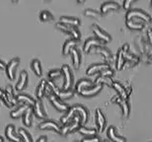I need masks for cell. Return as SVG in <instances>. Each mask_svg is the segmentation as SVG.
<instances>
[{
	"mask_svg": "<svg viewBox=\"0 0 152 142\" xmlns=\"http://www.w3.org/2000/svg\"><path fill=\"white\" fill-rule=\"evenodd\" d=\"M146 35H147V39L149 41V43L152 44V28H148L146 31Z\"/></svg>",
	"mask_w": 152,
	"mask_h": 142,
	"instance_id": "45",
	"label": "cell"
},
{
	"mask_svg": "<svg viewBox=\"0 0 152 142\" xmlns=\"http://www.w3.org/2000/svg\"><path fill=\"white\" fill-rule=\"evenodd\" d=\"M78 131L80 132L81 134L85 135V136H93V135H96L97 134V128H94V127H87V126H84L83 125H81L79 126L78 128Z\"/></svg>",
	"mask_w": 152,
	"mask_h": 142,
	"instance_id": "31",
	"label": "cell"
},
{
	"mask_svg": "<svg viewBox=\"0 0 152 142\" xmlns=\"http://www.w3.org/2000/svg\"><path fill=\"white\" fill-rule=\"evenodd\" d=\"M39 18H41V20L42 21H48V20L53 19V15L50 11L42 10L41 11V13H39Z\"/></svg>",
	"mask_w": 152,
	"mask_h": 142,
	"instance_id": "38",
	"label": "cell"
},
{
	"mask_svg": "<svg viewBox=\"0 0 152 142\" xmlns=\"http://www.w3.org/2000/svg\"><path fill=\"white\" fill-rule=\"evenodd\" d=\"M18 133H19L21 140L23 142H33V137L32 135L30 134V132L27 130L26 128L24 127H20L18 129Z\"/></svg>",
	"mask_w": 152,
	"mask_h": 142,
	"instance_id": "32",
	"label": "cell"
},
{
	"mask_svg": "<svg viewBox=\"0 0 152 142\" xmlns=\"http://www.w3.org/2000/svg\"><path fill=\"white\" fill-rule=\"evenodd\" d=\"M0 99L4 102V104L6 106H8V107H12V104H11L10 100H9V98H8L7 94H6V91L1 89V88H0Z\"/></svg>",
	"mask_w": 152,
	"mask_h": 142,
	"instance_id": "40",
	"label": "cell"
},
{
	"mask_svg": "<svg viewBox=\"0 0 152 142\" xmlns=\"http://www.w3.org/2000/svg\"><path fill=\"white\" fill-rule=\"evenodd\" d=\"M101 44H102V41H100L98 38H96V37H89L86 41L84 42L83 50H84V51H89L91 48L94 47L101 46Z\"/></svg>",
	"mask_w": 152,
	"mask_h": 142,
	"instance_id": "18",
	"label": "cell"
},
{
	"mask_svg": "<svg viewBox=\"0 0 152 142\" xmlns=\"http://www.w3.org/2000/svg\"><path fill=\"white\" fill-rule=\"evenodd\" d=\"M112 86L114 87V89L118 93V95L121 96V99L127 100V98H129V93H127L126 87H124L120 81L113 80L112 81Z\"/></svg>",
	"mask_w": 152,
	"mask_h": 142,
	"instance_id": "17",
	"label": "cell"
},
{
	"mask_svg": "<svg viewBox=\"0 0 152 142\" xmlns=\"http://www.w3.org/2000/svg\"><path fill=\"white\" fill-rule=\"evenodd\" d=\"M31 66L33 71L35 72V74L37 76H41L42 74V63L39 61V58H34L31 62Z\"/></svg>",
	"mask_w": 152,
	"mask_h": 142,
	"instance_id": "33",
	"label": "cell"
},
{
	"mask_svg": "<svg viewBox=\"0 0 152 142\" xmlns=\"http://www.w3.org/2000/svg\"><path fill=\"white\" fill-rule=\"evenodd\" d=\"M102 142H111L110 140H108V139H105V140H103Z\"/></svg>",
	"mask_w": 152,
	"mask_h": 142,
	"instance_id": "49",
	"label": "cell"
},
{
	"mask_svg": "<svg viewBox=\"0 0 152 142\" xmlns=\"http://www.w3.org/2000/svg\"><path fill=\"white\" fill-rule=\"evenodd\" d=\"M84 14L87 15V16H93V17H100L102 15V13L99 10H96V9H93V8L85 9Z\"/></svg>",
	"mask_w": 152,
	"mask_h": 142,
	"instance_id": "39",
	"label": "cell"
},
{
	"mask_svg": "<svg viewBox=\"0 0 152 142\" xmlns=\"http://www.w3.org/2000/svg\"><path fill=\"white\" fill-rule=\"evenodd\" d=\"M5 135L9 140H11L13 142H20L21 141L20 135L16 131L15 125H12V123H9V125L5 127Z\"/></svg>",
	"mask_w": 152,
	"mask_h": 142,
	"instance_id": "9",
	"label": "cell"
},
{
	"mask_svg": "<svg viewBox=\"0 0 152 142\" xmlns=\"http://www.w3.org/2000/svg\"><path fill=\"white\" fill-rule=\"evenodd\" d=\"M132 3H133L132 0H126V1L123 3V7L124 9H127V10H129V9H130V5H132Z\"/></svg>",
	"mask_w": 152,
	"mask_h": 142,
	"instance_id": "44",
	"label": "cell"
},
{
	"mask_svg": "<svg viewBox=\"0 0 152 142\" xmlns=\"http://www.w3.org/2000/svg\"><path fill=\"white\" fill-rule=\"evenodd\" d=\"M77 44H78V41L75 40V39H73L72 37L67 39L62 46V53L63 54H68L72 50V48L77 46Z\"/></svg>",
	"mask_w": 152,
	"mask_h": 142,
	"instance_id": "21",
	"label": "cell"
},
{
	"mask_svg": "<svg viewBox=\"0 0 152 142\" xmlns=\"http://www.w3.org/2000/svg\"><path fill=\"white\" fill-rule=\"evenodd\" d=\"M140 19L142 20L143 22L145 23H149L151 21V16L147 12H145L141 9H138V8H130L129 10H127L126 12V20L129 19Z\"/></svg>",
	"mask_w": 152,
	"mask_h": 142,
	"instance_id": "3",
	"label": "cell"
},
{
	"mask_svg": "<svg viewBox=\"0 0 152 142\" xmlns=\"http://www.w3.org/2000/svg\"><path fill=\"white\" fill-rule=\"evenodd\" d=\"M61 70H62V75L64 77V83H63V90H68L71 89L72 85H73L74 82V77H73V73H72V70L70 68V66L68 64H62L61 66Z\"/></svg>",
	"mask_w": 152,
	"mask_h": 142,
	"instance_id": "4",
	"label": "cell"
},
{
	"mask_svg": "<svg viewBox=\"0 0 152 142\" xmlns=\"http://www.w3.org/2000/svg\"><path fill=\"white\" fill-rule=\"evenodd\" d=\"M74 142H79V141H74ZM80 142H81V141H80Z\"/></svg>",
	"mask_w": 152,
	"mask_h": 142,
	"instance_id": "51",
	"label": "cell"
},
{
	"mask_svg": "<svg viewBox=\"0 0 152 142\" xmlns=\"http://www.w3.org/2000/svg\"><path fill=\"white\" fill-rule=\"evenodd\" d=\"M124 61H126V55L123 52L121 48H120L117 52V57H115V67H117L118 70H121L123 68Z\"/></svg>",
	"mask_w": 152,
	"mask_h": 142,
	"instance_id": "29",
	"label": "cell"
},
{
	"mask_svg": "<svg viewBox=\"0 0 152 142\" xmlns=\"http://www.w3.org/2000/svg\"><path fill=\"white\" fill-rule=\"evenodd\" d=\"M95 117H96V125H97V130L102 131L106 126V117L102 110L97 109L95 111Z\"/></svg>",
	"mask_w": 152,
	"mask_h": 142,
	"instance_id": "15",
	"label": "cell"
},
{
	"mask_svg": "<svg viewBox=\"0 0 152 142\" xmlns=\"http://www.w3.org/2000/svg\"><path fill=\"white\" fill-rule=\"evenodd\" d=\"M100 75L111 78L114 75V71H113V69H111L110 67H109V68H106V69H104V70H102L101 72H100Z\"/></svg>",
	"mask_w": 152,
	"mask_h": 142,
	"instance_id": "42",
	"label": "cell"
},
{
	"mask_svg": "<svg viewBox=\"0 0 152 142\" xmlns=\"http://www.w3.org/2000/svg\"><path fill=\"white\" fill-rule=\"evenodd\" d=\"M126 26L129 27V28L132 29V30H141L143 29L144 27V23L142 20L140 19H135V18H133V19H129L126 20Z\"/></svg>",
	"mask_w": 152,
	"mask_h": 142,
	"instance_id": "24",
	"label": "cell"
},
{
	"mask_svg": "<svg viewBox=\"0 0 152 142\" xmlns=\"http://www.w3.org/2000/svg\"><path fill=\"white\" fill-rule=\"evenodd\" d=\"M39 128L41 129H54L57 132H60L61 129V125L60 123L53 119H45L39 125Z\"/></svg>",
	"mask_w": 152,
	"mask_h": 142,
	"instance_id": "10",
	"label": "cell"
},
{
	"mask_svg": "<svg viewBox=\"0 0 152 142\" xmlns=\"http://www.w3.org/2000/svg\"><path fill=\"white\" fill-rule=\"evenodd\" d=\"M33 108L32 107H29L27 110L25 111V113L23 114V122L24 125L30 126L32 125V116H33Z\"/></svg>",
	"mask_w": 152,
	"mask_h": 142,
	"instance_id": "34",
	"label": "cell"
},
{
	"mask_svg": "<svg viewBox=\"0 0 152 142\" xmlns=\"http://www.w3.org/2000/svg\"><path fill=\"white\" fill-rule=\"evenodd\" d=\"M48 99H50V103L56 110L58 111H68V109L70 108L68 106L67 103H65L62 99H60L59 97H57L56 94H53V92H48Z\"/></svg>",
	"mask_w": 152,
	"mask_h": 142,
	"instance_id": "5",
	"label": "cell"
},
{
	"mask_svg": "<svg viewBox=\"0 0 152 142\" xmlns=\"http://www.w3.org/2000/svg\"><path fill=\"white\" fill-rule=\"evenodd\" d=\"M29 107H31V106L26 105V104H21V105L18 106V107L15 108L13 111H10V116L12 117H14V119H16V117H19L21 116H23V114L25 113V111Z\"/></svg>",
	"mask_w": 152,
	"mask_h": 142,
	"instance_id": "26",
	"label": "cell"
},
{
	"mask_svg": "<svg viewBox=\"0 0 152 142\" xmlns=\"http://www.w3.org/2000/svg\"><path fill=\"white\" fill-rule=\"evenodd\" d=\"M5 91H6V94H7L9 100H10V102H11L12 106L16 105L17 103H18V101H17L16 94H15V90H14V88H13V86H12L11 84H8V85L6 86Z\"/></svg>",
	"mask_w": 152,
	"mask_h": 142,
	"instance_id": "30",
	"label": "cell"
},
{
	"mask_svg": "<svg viewBox=\"0 0 152 142\" xmlns=\"http://www.w3.org/2000/svg\"><path fill=\"white\" fill-rule=\"evenodd\" d=\"M59 22L66 24V25H69V26L77 27L79 24H80V19L77 17H73V16H61L59 18Z\"/></svg>",
	"mask_w": 152,
	"mask_h": 142,
	"instance_id": "25",
	"label": "cell"
},
{
	"mask_svg": "<svg viewBox=\"0 0 152 142\" xmlns=\"http://www.w3.org/2000/svg\"><path fill=\"white\" fill-rule=\"evenodd\" d=\"M151 5H152V1H151Z\"/></svg>",
	"mask_w": 152,
	"mask_h": 142,
	"instance_id": "52",
	"label": "cell"
},
{
	"mask_svg": "<svg viewBox=\"0 0 152 142\" xmlns=\"http://www.w3.org/2000/svg\"><path fill=\"white\" fill-rule=\"evenodd\" d=\"M120 8V4L115 1H106L101 5V8H100V12L103 14L107 13V12L111 11V10H117V9Z\"/></svg>",
	"mask_w": 152,
	"mask_h": 142,
	"instance_id": "20",
	"label": "cell"
},
{
	"mask_svg": "<svg viewBox=\"0 0 152 142\" xmlns=\"http://www.w3.org/2000/svg\"><path fill=\"white\" fill-rule=\"evenodd\" d=\"M36 142H48V137L45 135H42V136H39Z\"/></svg>",
	"mask_w": 152,
	"mask_h": 142,
	"instance_id": "46",
	"label": "cell"
},
{
	"mask_svg": "<svg viewBox=\"0 0 152 142\" xmlns=\"http://www.w3.org/2000/svg\"><path fill=\"white\" fill-rule=\"evenodd\" d=\"M95 51L96 52H98L100 54H102V55H104L105 58H107V59H111L112 58V52H111V50H109L108 47H106L104 46H98V47H95Z\"/></svg>",
	"mask_w": 152,
	"mask_h": 142,
	"instance_id": "35",
	"label": "cell"
},
{
	"mask_svg": "<svg viewBox=\"0 0 152 142\" xmlns=\"http://www.w3.org/2000/svg\"><path fill=\"white\" fill-rule=\"evenodd\" d=\"M0 68H6V63L2 59H0Z\"/></svg>",
	"mask_w": 152,
	"mask_h": 142,
	"instance_id": "47",
	"label": "cell"
},
{
	"mask_svg": "<svg viewBox=\"0 0 152 142\" xmlns=\"http://www.w3.org/2000/svg\"><path fill=\"white\" fill-rule=\"evenodd\" d=\"M28 79H29L28 72L26 70L21 71L19 74V78H18V81L16 83V86H15L18 91H21V90H23L27 86V84H28Z\"/></svg>",
	"mask_w": 152,
	"mask_h": 142,
	"instance_id": "16",
	"label": "cell"
},
{
	"mask_svg": "<svg viewBox=\"0 0 152 142\" xmlns=\"http://www.w3.org/2000/svg\"><path fill=\"white\" fill-rule=\"evenodd\" d=\"M118 103H120V106H121V108L123 116L124 117H129V113H130V107H129V102H127V100L121 99Z\"/></svg>",
	"mask_w": 152,
	"mask_h": 142,
	"instance_id": "36",
	"label": "cell"
},
{
	"mask_svg": "<svg viewBox=\"0 0 152 142\" xmlns=\"http://www.w3.org/2000/svg\"><path fill=\"white\" fill-rule=\"evenodd\" d=\"M32 108H33L34 114L39 117V119H45V117H47V111H45V109L44 107V105H42L41 100H39V99L36 100L35 104L32 106Z\"/></svg>",
	"mask_w": 152,
	"mask_h": 142,
	"instance_id": "12",
	"label": "cell"
},
{
	"mask_svg": "<svg viewBox=\"0 0 152 142\" xmlns=\"http://www.w3.org/2000/svg\"><path fill=\"white\" fill-rule=\"evenodd\" d=\"M72 53V61H73V65L75 68H78L81 63V52L77 47H73L71 50Z\"/></svg>",
	"mask_w": 152,
	"mask_h": 142,
	"instance_id": "28",
	"label": "cell"
},
{
	"mask_svg": "<svg viewBox=\"0 0 152 142\" xmlns=\"http://www.w3.org/2000/svg\"><path fill=\"white\" fill-rule=\"evenodd\" d=\"M92 31L94 34H95L96 38H98L100 41L110 42L112 40L111 35L106 32L104 29H102L99 25H97V24H93L92 25Z\"/></svg>",
	"mask_w": 152,
	"mask_h": 142,
	"instance_id": "8",
	"label": "cell"
},
{
	"mask_svg": "<svg viewBox=\"0 0 152 142\" xmlns=\"http://www.w3.org/2000/svg\"><path fill=\"white\" fill-rule=\"evenodd\" d=\"M81 125H82V117H81L80 114H79L78 111H77V114H76L75 116L73 117V119H72L71 120H69L68 122L64 123V125L61 126L60 133H61V134H67V133H69V132L74 131V130H76V129H78L79 126H80Z\"/></svg>",
	"mask_w": 152,
	"mask_h": 142,
	"instance_id": "2",
	"label": "cell"
},
{
	"mask_svg": "<svg viewBox=\"0 0 152 142\" xmlns=\"http://www.w3.org/2000/svg\"><path fill=\"white\" fill-rule=\"evenodd\" d=\"M16 98L18 102L22 103V104L29 105V106H31V107L36 102V99L33 98V97L30 96L29 94H27V93H19V94L16 95Z\"/></svg>",
	"mask_w": 152,
	"mask_h": 142,
	"instance_id": "19",
	"label": "cell"
},
{
	"mask_svg": "<svg viewBox=\"0 0 152 142\" xmlns=\"http://www.w3.org/2000/svg\"><path fill=\"white\" fill-rule=\"evenodd\" d=\"M74 107L76 108V110L78 111L79 114H80L82 117V123L87 122L88 119H89V111H88V109L80 104L74 105Z\"/></svg>",
	"mask_w": 152,
	"mask_h": 142,
	"instance_id": "27",
	"label": "cell"
},
{
	"mask_svg": "<svg viewBox=\"0 0 152 142\" xmlns=\"http://www.w3.org/2000/svg\"><path fill=\"white\" fill-rule=\"evenodd\" d=\"M56 27L58 29L62 30V31H64L66 33H69V34L72 36V38L75 39V40L79 41V39L81 38V34H80V32H79L77 27L66 25V24H63L61 22H59V21L56 23Z\"/></svg>",
	"mask_w": 152,
	"mask_h": 142,
	"instance_id": "7",
	"label": "cell"
},
{
	"mask_svg": "<svg viewBox=\"0 0 152 142\" xmlns=\"http://www.w3.org/2000/svg\"><path fill=\"white\" fill-rule=\"evenodd\" d=\"M47 84L48 86V88L50 89V91L56 94L57 97H59L60 99H66V98H70L73 96L75 90L73 89H68V90H63L62 88L60 89L56 83L53 82V80L51 79H47Z\"/></svg>",
	"mask_w": 152,
	"mask_h": 142,
	"instance_id": "1",
	"label": "cell"
},
{
	"mask_svg": "<svg viewBox=\"0 0 152 142\" xmlns=\"http://www.w3.org/2000/svg\"><path fill=\"white\" fill-rule=\"evenodd\" d=\"M107 135L109 137V139L113 142H126V137L121 136L118 133L117 131V128L115 127L114 125H111L108 127V130H107Z\"/></svg>",
	"mask_w": 152,
	"mask_h": 142,
	"instance_id": "11",
	"label": "cell"
},
{
	"mask_svg": "<svg viewBox=\"0 0 152 142\" xmlns=\"http://www.w3.org/2000/svg\"><path fill=\"white\" fill-rule=\"evenodd\" d=\"M48 78L50 79H56V78H58L62 75V70L61 68H54V69H50L48 71Z\"/></svg>",
	"mask_w": 152,
	"mask_h": 142,
	"instance_id": "37",
	"label": "cell"
},
{
	"mask_svg": "<svg viewBox=\"0 0 152 142\" xmlns=\"http://www.w3.org/2000/svg\"><path fill=\"white\" fill-rule=\"evenodd\" d=\"M19 63H20L19 57H13V58H11L7 63H6L5 71H6V74H7L9 79L13 80L15 78V73H16L17 67L19 66Z\"/></svg>",
	"mask_w": 152,
	"mask_h": 142,
	"instance_id": "6",
	"label": "cell"
},
{
	"mask_svg": "<svg viewBox=\"0 0 152 142\" xmlns=\"http://www.w3.org/2000/svg\"><path fill=\"white\" fill-rule=\"evenodd\" d=\"M126 55V59H129V60H132V62H136L138 60V57L135 55V54H133V53H130L129 51L127 53L124 54Z\"/></svg>",
	"mask_w": 152,
	"mask_h": 142,
	"instance_id": "43",
	"label": "cell"
},
{
	"mask_svg": "<svg viewBox=\"0 0 152 142\" xmlns=\"http://www.w3.org/2000/svg\"><path fill=\"white\" fill-rule=\"evenodd\" d=\"M101 138L98 135H93V136H85L81 139V142H100Z\"/></svg>",
	"mask_w": 152,
	"mask_h": 142,
	"instance_id": "41",
	"label": "cell"
},
{
	"mask_svg": "<svg viewBox=\"0 0 152 142\" xmlns=\"http://www.w3.org/2000/svg\"><path fill=\"white\" fill-rule=\"evenodd\" d=\"M149 60H151V61H152V54L149 56Z\"/></svg>",
	"mask_w": 152,
	"mask_h": 142,
	"instance_id": "50",
	"label": "cell"
},
{
	"mask_svg": "<svg viewBox=\"0 0 152 142\" xmlns=\"http://www.w3.org/2000/svg\"><path fill=\"white\" fill-rule=\"evenodd\" d=\"M3 140H4V138H3V136L0 135V142H3Z\"/></svg>",
	"mask_w": 152,
	"mask_h": 142,
	"instance_id": "48",
	"label": "cell"
},
{
	"mask_svg": "<svg viewBox=\"0 0 152 142\" xmlns=\"http://www.w3.org/2000/svg\"><path fill=\"white\" fill-rule=\"evenodd\" d=\"M109 63H104V62H96L92 63L91 65H89V67L87 68L86 73L88 75H92L95 74L97 72H101L102 70H104L106 68H109Z\"/></svg>",
	"mask_w": 152,
	"mask_h": 142,
	"instance_id": "13",
	"label": "cell"
},
{
	"mask_svg": "<svg viewBox=\"0 0 152 142\" xmlns=\"http://www.w3.org/2000/svg\"><path fill=\"white\" fill-rule=\"evenodd\" d=\"M45 93H47V79L44 78V79H42L39 81L37 88H36V96H37V99L41 100L42 97L45 96Z\"/></svg>",
	"mask_w": 152,
	"mask_h": 142,
	"instance_id": "23",
	"label": "cell"
},
{
	"mask_svg": "<svg viewBox=\"0 0 152 142\" xmlns=\"http://www.w3.org/2000/svg\"><path fill=\"white\" fill-rule=\"evenodd\" d=\"M102 88H103V84L94 82L93 85H91L89 87H87V88L82 90L80 94L83 95V96H93V95H96L97 93H99L100 91H101Z\"/></svg>",
	"mask_w": 152,
	"mask_h": 142,
	"instance_id": "14",
	"label": "cell"
},
{
	"mask_svg": "<svg viewBox=\"0 0 152 142\" xmlns=\"http://www.w3.org/2000/svg\"><path fill=\"white\" fill-rule=\"evenodd\" d=\"M94 82L91 79H88V78H81V79L78 80V82L76 83L75 85V91L77 93H81V91L87 87H89L91 85H93Z\"/></svg>",
	"mask_w": 152,
	"mask_h": 142,
	"instance_id": "22",
	"label": "cell"
}]
</instances>
